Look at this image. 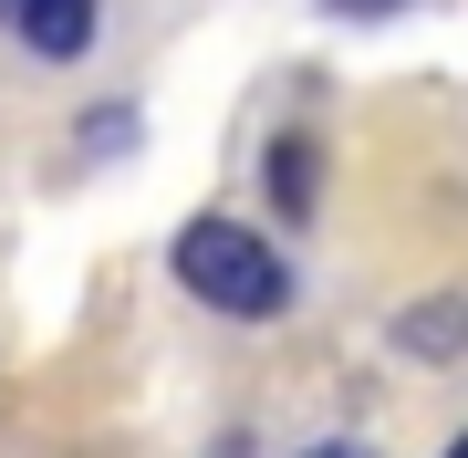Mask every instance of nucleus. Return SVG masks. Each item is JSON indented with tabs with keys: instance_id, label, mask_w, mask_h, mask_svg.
<instances>
[{
	"instance_id": "6e6552de",
	"label": "nucleus",
	"mask_w": 468,
	"mask_h": 458,
	"mask_svg": "<svg viewBox=\"0 0 468 458\" xmlns=\"http://www.w3.org/2000/svg\"><path fill=\"white\" fill-rule=\"evenodd\" d=\"M437 458H468V438H448V448H437Z\"/></svg>"
},
{
	"instance_id": "39448f33",
	"label": "nucleus",
	"mask_w": 468,
	"mask_h": 458,
	"mask_svg": "<svg viewBox=\"0 0 468 458\" xmlns=\"http://www.w3.org/2000/svg\"><path fill=\"white\" fill-rule=\"evenodd\" d=\"M125 136H135V115H125V104H104V115H84V146H94V156H115Z\"/></svg>"
},
{
	"instance_id": "20e7f679",
	"label": "nucleus",
	"mask_w": 468,
	"mask_h": 458,
	"mask_svg": "<svg viewBox=\"0 0 468 458\" xmlns=\"http://www.w3.org/2000/svg\"><path fill=\"white\" fill-rule=\"evenodd\" d=\"M313 136H271V208H282V219L302 229V219H313Z\"/></svg>"
},
{
	"instance_id": "0eeeda50",
	"label": "nucleus",
	"mask_w": 468,
	"mask_h": 458,
	"mask_svg": "<svg viewBox=\"0 0 468 458\" xmlns=\"http://www.w3.org/2000/svg\"><path fill=\"white\" fill-rule=\"evenodd\" d=\"M302 458H375V448H354V438H334V448H302Z\"/></svg>"
},
{
	"instance_id": "f03ea898",
	"label": "nucleus",
	"mask_w": 468,
	"mask_h": 458,
	"mask_svg": "<svg viewBox=\"0 0 468 458\" xmlns=\"http://www.w3.org/2000/svg\"><path fill=\"white\" fill-rule=\"evenodd\" d=\"M0 21H11V42L32 52V63H84L104 0H0Z\"/></svg>"
},
{
	"instance_id": "f257e3e1",
	"label": "nucleus",
	"mask_w": 468,
	"mask_h": 458,
	"mask_svg": "<svg viewBox=\"0 0 468 458\" xmlns=\"http://www.w3.org/2000/svg\"><path fill=\"white\" fill-rule=\"evenodd\" d=\"M167 261H177V282L198 292L208 313H229V323H282V313H292V261L271 250L261 229L218 219V208L177 229V250H167Z\"/></svg>"
},
{
	"instance_id": "7ed1b4c3",
	"label": "nucleus",
	"mask_w": 468,
	"mask_h": 458,
	"mask_svg": "<svg viewBox=\"0 0 468 458\" xmlns=\"http://www.w3.org/2000/svg\"><path fill=\"white\" fill-rule=\"evenodd\" d=\"M396 355H417V365H458V355H468V292H427L417 313H396Z\"/></svg>"
},
{
	"instance_id": "423d86ee",
	"label": "nucleus",
	"mask_w": 468,
	"mask_h": 458,
	"mask_svg": "<svg viewBox=\"0 0 468 458\" xmlns=\"http://www.w3.org/2000/svg\"><path fill=\"white\" fill-rule=\"evenodd\" d=\"M323 11H344V21H385V11H406V0H323Z\"/></svg>"
}]
</instances>
